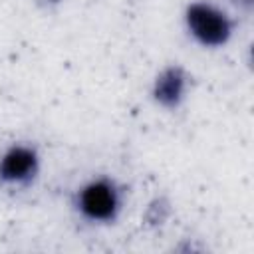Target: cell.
I'll return each instance as SVG.
<instances>
[{
	"instance_id": "cell-1",
	"label": "cell",
	"mask_w": 254,
	"mask_h": 254,
	"mask_svg": "<svg viewBox=\"0 0 254 254\" xmlns=\"http://www.w3.org/2000/svg\"><path fill=\"white\" fill-rule=\"evenodd\" d=\"M127 204L125 185L109 175L99 173L83 179L71 192L73 214L89 226H111L115 224Z\"/></svg>"
},
{
	"instance_id": "cell-2",
	"label": "cell",
	"mask_w": 254,
	"mask_h": 254,
	"mask_svg": "<svg viewBox=\"0 0 254 254\" xmlns=\"http://www.w3.org/2000/svg\"><path fill=\"white\" fill-rule=\"evenodd\" d=\"M183 26L198 48L222 50L232 42L238 20L216 0H190L183 10Z\"/></svg>"
},
{
	"instance_id": "cell-3",
	"label": "cell",
	"mask_w": 254,
	"mask_h": 254,
	"mask_svg": "<svg viewBox=\"0 0 254 254\" xmlns=\"http://www.w3.org/2000/svg\"><path fill=\"white\" fill-rule=\"evenodd\" d=\"M44 159L36 143L14 141L0 151V189L10 192L30 190L42 175Z\"/></svg>"
},
{
	"instance_id": "cell-4",
	"label": "cell",
	"mask_w": 254,
	"mask_h": 254,
	"mask_svg": "<svg viewBox=\"0 0 254 254\" xmlns=\"http://www.w3.org/2000/svg\"><path fill=\"white\" fill-rule=\"evenodd\" d=\"M190 93V73L179 65L169 64L161 67L151 83V99L157 107L177 111Z\"/></svg>"
}]
</instances>
